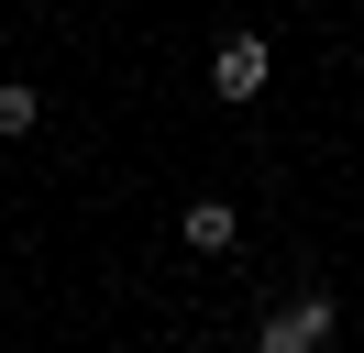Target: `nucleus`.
Listing matches in <instances>:
<instances>
[{"label":"nucleus","mask_w":364,"mask_h":353,"mask_svg":"<svg viewBox=\"0 0 364 353\" xmlns=\"http://www.w3.org/2000/svg\"><path fill=\"white\" fill-rule=\"evenodd\" d=\"M254 353H331V298H287Z\"/></svg>","instance_id":"obj_1"},{"label":"nucleus","mask_w":364,"mask_h":353,"mask_svg":"<svg viewBox=\"0 0 364 353\" xmlns=\"http://www.w3.org/2000/svg\"><path fill=\"white\" fill-rule=\"evenodd\" d=\"M210 88H221V100H254V88H265V44H254V33H232L221 56H210Z\"/></svg>","instance_id":"obj_2"},{"label":"nucleus","mask_w":364,"mask_h":353,"mask_svg":"<svg viewBox=\"0 0 364 353\" xmlns=\"http://www.w3.org/2000/svg\"><path fill=\"white\" fill-rule=\"evenodd\" d=\"M177 232H188V254H232V232H243V221H232L221 199H199V210H188Z\"/></svg>","instance_id":"obj_3"},{"label":"nucleus","mask_w":364,"mask_h":353,"mask_svg":"<svg viewBox=\"0 0 364 353\" xmlns=\"http://www.w3.org/2000/svg\"><path fill=\"white\" fill-rule=\"evenodd\" d=\"M11 132H33V88H0V144Z\"/></svg>","instance_id":"obj_4"}]
</instances>
